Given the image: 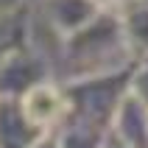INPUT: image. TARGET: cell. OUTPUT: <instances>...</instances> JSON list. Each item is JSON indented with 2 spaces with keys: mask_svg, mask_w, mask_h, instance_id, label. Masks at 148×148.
Wrapping results in <instances>:
<instances>
[{
  "mask_svg": "<svg viewBox=\"0 0 148 148\" xmlns=\"http://www.w3.org/2000/svg\"><path fill=\"white\" fill-rule=\"evenodd\" d=\"M23 109L25 120L34 126V129H45V126L56 123L62 117V109H64V101H62V92L48 87V84H31L23 95Z\"/></svg>",
  "mask_w": 148,
  "mask_h": 148,
  "instance_id": "obj_1",
  "label": "cell"
}]
</instances>
